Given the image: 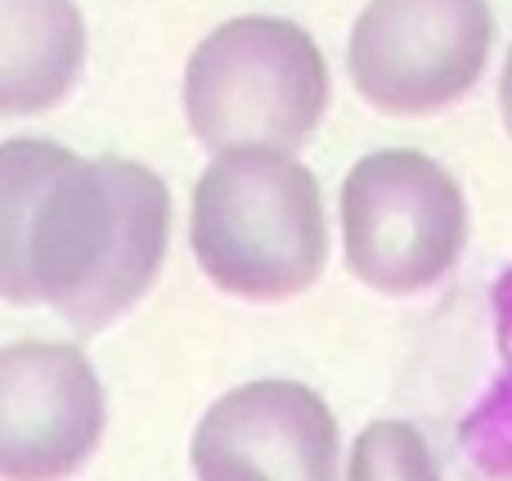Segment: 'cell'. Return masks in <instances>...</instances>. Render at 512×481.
<instances>
[{
	"mask_svg": "<svg viewBox=\"0 0 512 481\" xmlns=\"http://www.w3.org/2000/svg\"><path fill=\"white\" fill-rule=\"evenodd\" d=\"M167 239L171 194L144 162L81 158L54 140L0 144L5 302L99 333L153 288Z\"/></svg>",
	"mask_w": 512,
	"mask_h": 481,
	"instance_id": "obj_1",
	"label": "cell"
},
{
	"mask_svg": "<svg viewBox=\"0 0 512 481\" xmlns=\"http://www.w3.org/2000/svg\"><path fill=\"white\" fill-rule=\"evenodd\" d=\"M337 419L292 378H256L225 392L194 432L198 481H337Z\"/></svg>",
	"mask_w": 512,
	"mask_h": 481,
	"instance_id": "obj_7",
	"label": "cell"
},
{
	"mask_svg": "<svg viewBox=\"0 0 512 481\" xmlns=\"http://www.w3.org/2000/svg\"><path fill=\"white\" fill-rule=\"evenodd\" d=\"M346 481H445L432 446L405 419H378L355 437Z\"/></svg>",
	"mask_w": 512,
	"mask_h": 481,
	"instance_id": "obj_9",
	"label": "cell"
},
{
	"mask_svg": "<svg viewBox=\"0 0 512 481\" xmlns=\"http://www.w3.org/2000/svg\"><path fill=\"white\" fill-rule=\"evenodd\" d=\"M495 14L486 0H369L351 27L346 72L387 117H427L486 77Z\"/></svg>",
	"mask_w": 512,
	"mask_h": 481,
	"instance_id": "obj_5",
	"label": "cell"
},
{
	"mask_svg": "<svg viewBox=\"0 0 512 481\" xmlns=\"http://www.w3.org/2000/svg\"><path fill=\"white\" fill-rule=\"evenodd\" d=\"M328 59L292 18L243 14L198 41L185 68V117L203 149L297 153L328 108Z\"/></svg>",
	"mask_w": 512,
	"mask_h": 481,
	"instance_id": "obj_3",
	"label": "cell"
},
{
	"mask_svg": "<svg viewBox=\"0 0 512 481\" xmlns=\"http://www.w3.org/2000/svg\"><path fill=\"white\" fill-rule=\"evenodd\" d=\"M86 63L77 0H0V117H36L72 95Z\"/></svg>",
	"mask_w": 512,
	"mask_h": 481,
	"instance_id": "obj_8",
	"label": "cell"
},
{
	"mask_svg": "<svg viewBox=\"0 0 512 481\" xmlns=\"http://www.w3.org/2000/svg\"><path fill=\"white\" fill-rule=\"evenodd\" d=\"M104 383L68 342L0 347V481H68L104 441Z\"/></svg>",
	"mask_w": 512,
	"mask_h": 481,
	"instance_id": "obj_6",
	"label": "cell"
},
{
	"mask_svg": "<svg viewBox=\"0 0 512 481\" xmlns=\"http://www.w3.org/2000/svg\"><path fill=\"white\" fill-rule=\"evenodd\" d=\"M499 113H504V126H508V135H512V45H508L504 72H499Z\"/></svg>",
	"mask_w": 512,
	"mask_h": 481,
	"instance_id": "obj_10",
	"label": "cell"
},
{
	"mask_svg": "<svg viewBox=\"0 0 512 481\" xmlns=\"http://www.w3.org/2000/svg\"><path fill=\"white\" fill-rule=\"evenodd\" d=\"M468 243L463 189L418 149L364 153L342 180L346 266L387 297L441 284Z\"/></svg>",
	"mask_w": 512,
	"mask_h": 481,
	"instance_id": "obj_4",
	"label": "cell"
},
{
	"mask_svg": "<svg viewBox=\"0 0 512 481\" xmlns=\"http://www.w3.org/2000/svg\"><path fill=\"white\" fill-rule=\"evenodd\" d=\"M189 243L216 288L243 302H283L324 275L328 216L310 167L292 153L234 149L198 176Z\"/></svg>",
	"mask_w": 512,
	"mask_h": 481,
	"instance_id": "obj_2",
	"label": "cell"
}]
</instances>
